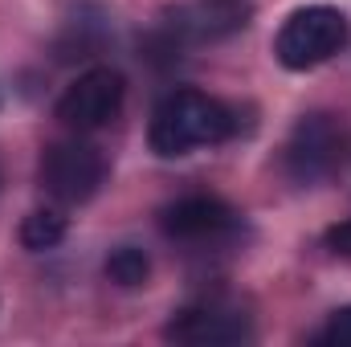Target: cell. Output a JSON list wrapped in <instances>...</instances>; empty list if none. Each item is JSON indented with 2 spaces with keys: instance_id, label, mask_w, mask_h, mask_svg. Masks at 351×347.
<instances>
[{
  "instance_id": "obj_1",
  "label": "cell",
  "mask_w": 351,
  "mask_h": 347,
  "mask_svg": "<svg viewBox=\"0 0 351 347\" xmlns=\"http://www.w3.org/2000/svg\"><path fill=\"white\" fill-rule=\"evenodd\" d=\"M229 135H233L229 106L200 90H172L168 98H160V106L152 115V131H147L152 152L164 160L188 156L196 147H213Z\"/></svg>"
},
{
  "instance_id": "obj_2",
  "label": "cell",
  "mask_w": 351,
  "mask_h": 347,
  "mask_svg": "<svg viewBox=\"0 0 351 347\" xmlns=\"http://www.w3.org/2000/svg\"><path fill=\"white\" fill-rule=\"evenodd\" d=\"M348 45V16L331 4H311L286 16L274 53L286 70H315Z\"/></svg>"
},
{
  "instance_id": "obj_3",
  "label": "cell",
  "mask_w": 351,
  "mask_h": 347,
  "mask_svg": "<svg viewBox=\"0 0 351 347\" xmlns=\"http://www.w3.org/2000/svg\"><path fill=\"white\" fill-rule=\"evenodd\" d=\"M343 131L331 115H302L282 147V168L294 184H319L335 172Z\"/></svg>"
},
{
  "instance_id": "obj_4",
  "label": "cell",
  "mask_w": 351,
  "mask_h": 347,
  "mask_svg": "<svg viewBox=\"0 0 351 347\" xmlns=\"http://www.w3.org/2000/svg\"><path fill=\"white\" fill-rule=\"evenodd\" d=\"M106 180V160L90 143H53L41 156V184L62 204H86Z\"/></svg>"
},
{
  "instance_id": "obj_5",
  "label": "cell",
  "mask_w": 351,
  "mask_h": 347,
  "mask_svg": "<svg viewBox=\"0 0 351 347\" xmlns=\"http://www.w3.org/2000/svg\"><path fill=\"white\" fill-rule=\"evenodd\" d=\"M123 74L110 70V66H98V70H86L78 82H70L66 94L58 98V119L74 131H94V127H106L119 106H123Z\"/></svg>"
},
{
  "instance_id": "obj_6",
  "label": "cell",
  "mask_w": 351,
  "mask_h": 347,
  "mask_svg": "<svg viewBox=\"0 0 351 347\" xmlns=\"http://www.w3.org/2000/svg\"><path fill=\"white\" fill-rule=\"evenodd\" d=\"M164 335L172 344L188 347H225V344H245L254 335L250 315L233 302H196L176 311L172 323L164 327Z\"/></svg>"
},
{
  "instance_id": "obj_7",
  "label": "cell",
  "mask_w": 351,
  "mask_h": 347,
  "mask_svg": "<svg viewBox=\"0 0 351 347\" xmlns=\"http://www.w3.org/2000/svg\"><path fill=\"white\" fill-rule=\"evenodd\" d=\"M160 225L176 241H213L237 225V213L217 196H184L160 213Z\"/></svg>"
},
{
  "instance_id": "obj_8",
  "label": "cell",
  "mask_w": 351,
  "mask_h": 347,
  "mask_svg": "<svg viewBox=\"0 0 351 347\" xmlns=\"http://www.w3.org/2000/svg\"><path fill=\"white\" fill-rule=\"evenodd\" d=\"M66 237V217L58 208H37L21 221V246L41 254V250H53L58 241Z\"/></svg>"
},
{
  "instance_id": "obj_9",
  "label": "cell",
  "mask_w": 351,
  "mask_h": 347,
  "mask_svg": "<svg viewBox=\"0 0 351 347\" xmlns=\"http://www.w3.org/2000/svg\"><path fill=\"white\" fill-rule=\"evenodd\" d=\"M147 274H152V261H147L143 250H135V246H119V250L106 258V278H110L114 286H123V290L143 286Z\"/></svg>"
},
{
  "instance_id": "obj_10",
  "label": "cell",
  "mask_w": 351,
  "mask_h": 347,
  "mask_svg": "<svg viewBox=\"0 0 351 347\" xmlns=\"http://www.w3.org/2000/svg\"><path fill=\"white\" fill-rule=\"evenodd\" d=\"M319 344H327V347H351V307H343V311H335V315H331V323L323 327Z\"/></svg>"
},
{
  "instance_id": "obj_11",
  "label": "cell",
  "mask_w": 351,
  "mask_h": 347,
  "mask_svg": "<svg viewBox=\"0 0 351 347\" xmlns=\"http://www.w3.org/2000/svg\"><path fill=\"white\" fill-rule=\"evenodd\" d=\"M327 246L339 254V258H351V221H343V225H335L331 233H327Z\"/></svg>"
}]
</instances>
